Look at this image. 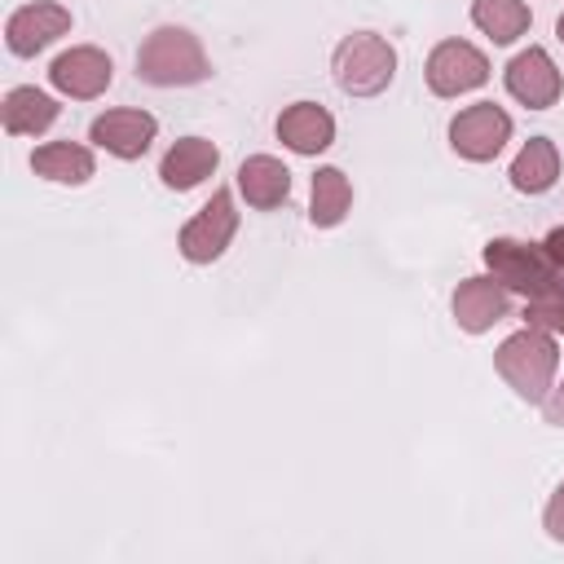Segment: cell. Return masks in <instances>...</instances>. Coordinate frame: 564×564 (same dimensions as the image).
Listing matches in <instances>:
<instances>
[{
    "mask_svg": "<svg viewBox=\"0 0 564 564\" xmlns=\"http://www.w3.org/2000/svg\"><path fill=\"white\" fill-rule=\"evenodd\" d=\"M212 75L203 40L185 26H154L137 48V79L154 88H189Z\"/></svg>",
    "mask_w": 564,
    "mask_h": 564,
    "instance_id": "cell-1",
    "label": "cell"
},
{
    "mask_svg": "<svg viewBox=\"0 0 564 564\" xmlns=\"http://www.w3.org/2000/svg\"><path fill=\"white\" fill-rule=\"evenodd\" d=\"M494 370L516 388L520 401L542 405L546 392L555 388V370H560V344L551 330L542 326H524L516 335H507L494 352Z\"/></svg>",
    "mask_w": 564,
    "mask_h": 564,
    "instance_id": "cell-2",
    "label": "cell"
},
{
    "mask_svg": "<svg viewBox=\"0 0 564 564\" xmlns=\"http://www.w3.org/2000/svg\"><path fill=\"white\" fill-rule=\"evenodd\" d=\"M485 269L507 286L520 291L524 300H542V295H564V278L551 264L542 242H520V238H489L485 242Z\"/></svg>",
    "mask_w": 564,
    "mask_h": 564,
    "instance_id": "cell-3",
    "label": "cell"
},
{
    "mask_svg": "<svg viewBox=\"0 0 564 564\" xmlns=\"http://www.w3.org/2000/svg\"><path fill=\"white\" fill-rule=\"evenodd\" d=\"M335 84L348 97H375L397 75V48L375 31H352L335 44Z\"/></svg>",
    "mask_w": 564,
    "mask_h": 564,
    "instance_id": "cell-4",
    "label": "cell"
},
{
    "mask_svg": "<svg viewBox=\"0 0 564 564\" xmlns=\"http://www.w3.org/2000/svg\"><path fill=\"white\" fill-rule=\"evenodd\" d=\"M238 234V212H234V194L229 189H212V198L181 225L176 247L189 264H212L225 256V247Z\"/></svg>",
    "mask_w": 564,
    "mask_h": 564,
    "instance_id": "cell-5",
    "label": "cell"
},
{
    "mask_svg": "<svg viewBox=\"0 0 564 564\" xmlns=\"http://www.w3.org/2000/svg\"><path fill=\"white\" fill-rule=\"evenodd\" d=\"M511 141V115L494 101H476L449 119V145L467 163H489Z\"/></svg>",
    "mask_w": 564,
    "mask_h": 564,
    "instance_id": "cell-6",
    "label": "cell"
},
{
    "mask_svg": "<svg viewBox=\"0 0 564 564\" xmlns=\"http://www.w3.org/2000/svg\"><path fill=\"white\" fill-rule=\"evenodd\" d=\"M423 75H427V88L436 97H463L489 79V57L467 40H441L427 53Z\"/></svg>",
    "mask_w": 564,
    "mask_h": 564,
    "instance_id": "cell-7",
    "label": "cell"
},
{
    "mask_svg": "<svg viewBox=\"0 0 564 564\" xmlns=\"http://www.w3.org/2000/svg\"><path fill=\"white\" fill-rule=\"evenodd\" d=\"M115 79V62L110 53H101L97 44H75L66 53L53 57L48 66V84L62 93V97H75V101H93L110 88Z\"/></svg>",
    "mask_w": 564,
    "mask_h": 564,
    "instance_id": "cell-8",
    "label": "cell"
},
{
    "mask_svg": "<svg viewBox=\"0 0 564 564\" xmlns=\"http://www.w3.org/2000/svg\"><path fill=\"white\" fill-rule=\"evenodd\" d=\"M70 31V9L57 0H31L22 9L9 13L4 22V44L13 57H35L44 53L53 40H62Z\"/></svg>",
    "mask_w": 564,
    "mask_h": 564,
    "instance_id": "cell-9",
    "label": "cell"
},
{
    "mask_svg": "<svg viewBox=\"0 0 564 564\" xmlns=\"http://www.w3.org/2000/svg\"><path fill=\"white\" fill-rule=\"evenodd\" d=\"M507 93L529 110H546L560 101L564 79H560V66L551 62V53L542 44H529L524 53H516L507 62Z\"/></svg>",
    "mask_w": 564,
    "mask_h": 564,
    "instance_id": "cell-10",
    "label": "cell"
},
{
    "mask_svg": "<svg viewBox=\"0 0 564 564\" xmlns=\"http://www.w3.org/2000/svg\"><path fill=\"white\" fill-rule=\"evenodd\" d=\"M159 137V119L150 110H132V106H119V110H106L93 119L88 128V141L115 159H141L150 150V141Z\"/></svg>",
    "mask_w": 564,
    "mask_h": 564,
    "instance_id": "cell-11",
    "label": "cell"
},
{
    "mask_svg": "<svg viewBox=\"0 0 564 564\" xmlns=\"http://www.w3.org/2000/svg\"><path fill=\"white\" fill-rule=\"evenodd\" d=\"M449 308H454V322L467 335H485L489 326H498L502 317H511V291L494 273H476V278H463L454 286Z\"/></svg>",
    "mask_w": 564,
    "mask_h": 564,
    "instance_id": "cell-12",
    "label": "cell"
},
{
    "mask_svg": "<svg viewBox=\"0 0 564 564\" xmlns=\"http://www.w3.org/2000/svg\"><path fill=\"white\" fill-rule=\"evenodd\" d=\"M278 141L295 154H322L335 141V115L317 101H291L278 115Z\"/></svg>",
    "mask_w": 564,
    "mask_h": 564,
    "instance_id": "cell-13",
    "label": "cell"
},
{
    "mask_svg": "<svg viewBox=\"0 0 564 564\" xmlns=\"http://www.w3.org/2000/svg\"><path fill=\"white\" fill-rule=\"evenodd\" d=\"M57 115H62V106L35 84H18L0 101V119H4L9 137H40V132H48L57 123Z\"/></svg>",
    "mask_w": 564,
    "mask_h": 564,
    "instance_id": "cell-14",
    "label": "cell"
},
{
    "mask_svg": "<svg viewBox=\"0 0 564 564\" xmlns=\"http://www.w3.org/2000/svg\"><path fill=\"white\" fill-rule=\"evenodd\" d=\"M238 189L256 212H273L291 198V167L273 154H251L238 163Z\"/></svg>",
    "mask_w": 564,
    "mask_h": 564,
    "instance_id": "cell-15",
    "label": "cell"
},
{
    "mask_svg": "<svg viewBox=\"0 0 564 564\" xmlns=\"http://www.w3.org/2000/svg\"><path fill=\"white\" fill-rule=\"evenodd\" d=\"M216 163H220V150H216L207 137H181V141L163 154L159 181H163L167 189H194V185H203V181L216 172Z\"/></svg>",
    "mask_w": 564,
    "mask_h": 564,
    "instance_id": "cell-16",
    "label": "cell"
},
{
    "mask_svg": "<svg viewBox=\"0 0 564 564\" xmlns=\"http://www.w3.org/2000/svg\"><path fill=\"white\" fill-rule=\"evenodd\" d=\"M31 172L53 185H84L97 172V159L79 141H44L31 150Z\"/></svg>",
    "mask_w": 564,
    "mask_h": 564,
    "instance_id": "cell-17",
    "label": "cell"
},
{
    "mask_svg": "<svg viewBox=\"0 0 564 564\" xmlns=\"http://www.w3.org/2000/svg\"><path fill=\"white\" fill-rule=\"evenodd\" d=\"M511 185L520 194H546L555 181H560V150L551 137H529L520 145V154L511 159Z\"/></svg>",
    "mask_w": 564,
    "mask_h": 564,
    "instance_id": "cell-18",
    "label": "cell"
},
{
    "mask_svg": "<svg viewBox=\"0 0 564 564\" xmlns=\"http://www.w3.org/2000/svg\"><path fill=\"white\" fill-rule=\"evenodd\" d=\"M352 207V185L339 167H317L313 172V198H308V220L317 229H335Z\"/></svg>",
    "mask_w": 564,
    "mask_h": 564,
    "instance_id": "cell-19",
    "label": "cell"
},
{
    "mask_svg": "<svg viewBox=\"0 0 564 564\" xmlns=\"http://www.w3.org/2000/svg\"><path fill=\"white\" fill-rule=\"evenodd\" d=\"M471 22L494 40V44H511L529 31L533 13L524 0H471Z\"/></svg>",
    "mask_w": 564,
    "mask_h": 564,
    "instance_id": "cell-20",
    "label": "cell"
},
{
    "mask_svg": "<svg viewBox=\"0 0 564 564\" xmlns=\"http://www.w3.org/2000/svg\"><path fill=\"white\" fill-rule=\"evenodd\" d=\"M524 322L542 326L551 335H564V295H542V300H524Z\"/></svg>",
    "mask_w": 564,
    "mask_h": 564,
    "instance_id": "cell-21",
    "label": "cell"
},
{
    "mask_svg": "<svg viewBox=\"0 0 564 564\" xmlns=\"http://www.w3.org/2000/svg\"><path fill=\"white\" fill-rule=\"evenodd\" d=\"M542 524H546V538H551V542H564V480L555 485V494H551V502H546Z\"/></svg>",
    "mask_w": 564,
    "mask_h": 564,
    "instance_id": "cell-22",
    "label": "cell"
},
{
    "mask_svg": "<svg viewBox=\"0 0 564 564\" xmlns=\"http://www.w3.org/2000/svg\"><path fill=\"white\" fill-rule=\"evenodd\" d=\"M542 419H546L551 427H564V383H555V388L546 392V401H542Z\"/></svg>",
    "mask_w": 564,
    "mask_h": 564,
    "instance_id": "cell-23",
    "label": "cell"
},
{
    "mask_svg": "<svg viewBox=\"0 0 564 564\" xmlns=\"http://www.w3.org/2000/svg\"><path fill=\"white\" fill-rule=\"evenodd\" d=\"M542 247H546L551 264H555V269H560V278H564V229H551V234L542 238Z\"/></svg>",
    "mask_w": 564,
    "mask_h": 564,
    "instance_id": "cell-24",
    "label": "cell"
},
{
    "mask_svg": "<svg viewBox=\"0 0 564 564\" xmlns=\"http://www.w3.org/2000/svg\"><path fill=\"white\" fill-rule=\"evenodd\" d=\"M555 35H560V44H564V13H560V22H555Z\"/></svg>",
    "mask_w": 564,
    "mask_h": 564,
    "instance_id": "cell-25",
    "label": "cell"
}]
</instances>
